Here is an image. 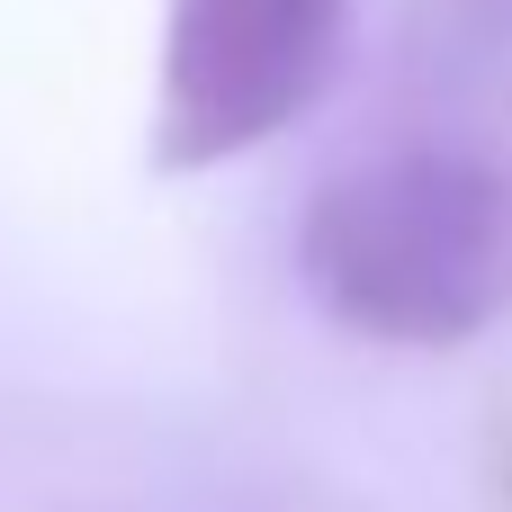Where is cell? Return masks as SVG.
Listing matches in <instances>:
<instances>
[{
  "mask_svg": "<svg viewBox=\"0 0 512 512\" xmlns=\"http://www.w3.org/2000/svg\"><path fill=\"white\" fill-rule=\"evenodd\" d=\"M315 306L387 351L477 342L512 297V189L477 153H387L333 171L297 216Z\"/></svg>",
  "mask_w": 512,
  "mask_h": 512,
  "instance_id": "6da1fadb",
  "label": "cell"
},
{
  "mask_svg": "<svg viewBox=\"0 0 512 512\" xmlns=\"http://www.w3.org/2000/svg\"><path fill=\"white\" fill-rule=\"evenodd\" d=\"M351 0H171L153 72V171L279 144L342 72Z\"/></svg>",
  "mask_w": 512,
  "mask_h": 512,
  "instance_id": "7a4b0ae2",
  "label": "cell"
}]
</instances>
